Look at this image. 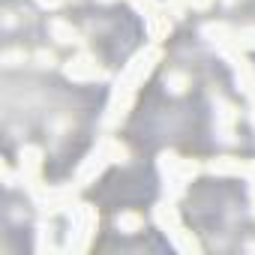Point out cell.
<instances>
[{
	"label": "cell",
	"mask_w": 255,
	"mask_h": 255,
	"mask_svg": "<svg viewBox=\"0 0 255 255\" xmlns=\"http://www.w3.org/2000/svg\"><path fill=\"white\" fill-rule=\"evenodd\" d=\"M18 168H21V180H24V186L30 189V195H36V192L42 189V186H39L42 150H39V147H33V144L21 147V153H18Z\"/></svg>",
	"instance_id": "7"
},
{
	"label": "cell",
	"mask_w": 255,
	"mask_h": 255,
	"mask_svg": "<svg viewBox=\"0 0 255 255\" xmlns=\"http://www.w3.org/2000/svg\"><path fill=\"white\" fill-rule=\"evenodd\" d=\"M141 225H144V219L138 213H120L117 216V228L123 234H135V231H141Z\"/></svg>",
	"instance_id": "12"
},
{
	"label": "cell",
	"mask_w": 255,
	"mask_h": 255,
	"mask_svg": "<svg viewBox=\"0 0 255 255\" xmlns=\"http://www.w3.org/2000/svg\"><path fill=\"white\" fill-rule=\"evenodd\" d=\"M24 51L21 48H9V51H3V66H18V63H24Z\"/></svg>",
	"instance_id": "15"
},
{
	"label": "cell",
	"mask_w": 255,
	"mask_h": 255,
	"mask_svg": "<svg viewBox=\"0 0 255 255\" xmlns=\"http://www.w3.org/2000/svg\"><path fill=\"white\" fill-rule=\"evenodd\" d=\"M132 6L144 15V24H147V36L153 42L165 39L168 30H171V21H168V6H159L156 0H132Z\"/></svg>",
	"instance_id": "6"
},
{
	"label": "cell",
	"mask_w": 255,
	"mask_h": 255,
	"mask_svg": "<svg viewBox=\"0 0 255 255\" xmlns=\"http://www.w3.org/2000/svg\"><path fill=\"white\" fill-rule=\"evenodd\" d=\"M48 33H51V39L60 42V45H75V42H78V30H75L72 24H66L63 18H51V21H48Z\"/></svg>",
	"instance_id": "10"
},
{
	"label": "cell",
	"mask_w": 255,
	"mask_h": 255,
	"mask_svg": "<svg viewBox=\"0 0 255 255\" xmlns=\"http://www.w3.org/2000/svg\"><path fill=\"white\" fill-rule=\"evenodd\" d=\"M210 171L213 174H243L252 180V162H240V159H231V156H222V159H213L210 162Z\"/></svg>",
	"instance_id": "9"
},
{
	"label": "cell",
	"mask_w": 255,
	"mask_h": 255,
	"mask_svg": "<svg viewBox=\"0 0 255 255\" xmlns=\"http://www.w3.org/2000/svg\"><path fill=\"white\" fill-rule=\"evenodd\" d=\"M96 225H99V216L90 204H75L69 210V249L72 252H84L96 234Z\"/></svg>",
	"instance_id": "3"
},
{
	"label": "cell",
	"mask_w": 255,
	"mask_h": 255,
	"mask_svg": "<svg viewBox=\"0 0 255 255\" xmlns=\"http://www.w3.org/2000/svg\"><path fill=\"white\" fill-rule=\"evenodd\" d=\"M159 57H162V51H159V45L153 42V45L141 48L129 63H126V69L120 72V78H117V84H114L108 111H105V126H108V129H111V126H117L126 114H129L138 84H144V78L153 72V66L159 63Z\"/></svg>",
	"instance_id": "1"
},
{
	"label": "cell",
	"mask_w": 255,
	"mask_h": 255,
	"mask_svg": "<svg viewBox=\"0 0 255 255\" xmlns=\"http://www.w3.org/2000/svg\"><path fill=\"white\" fill-rule=\"evenodd\" d=\"M186 3H189L192 9H207V6L213 3V0H186Z\"/></svg>",
	"instance_id": "17"
},
{
	"label": "cell",
	"mask_w": 255,
	"mask_h": 255,
	"mask_svg": "<svg viewBox=\"0 0 255 255\" xmlns=\"http://www.w3.org/2000/svg\"><path fill=\"white\" fill-rule=\"evenodd\" d=\"M126 159V147L120 144V141H114V138H102V144L84 159V165L78 168V174H75V183L78 186H87L93 177H99L102 171H105V165L108 162H123Z\"/></svg>",
	"instance_id": "2"
},
{
	"label": "cell",
	"mask_w": 255,
	"mask_h": 255,
	"mask_svg": "<svg viewBox=\"0 0 255 255\" xmlns=\"http://www.w3.org/2000/svg\"><path fill=\"white\" fill-rule=\"evenodd\" d=\"M165 87H168L171 93H183V90L189 87V78H186L183 72H168V75H165Z\"/></svg>",
	"instance_id": "13"
},
{
	"label": "cell",
	"mask_w": 255,
	"mask_h": 255,
	"mask_svg": "<svg viewBox=\"0 0 255 255\" xmlns=\"http://www.w3.org/2000/svg\"><path fill=\"white\" fill-rule=\"evenodd\" d=\"M159 168H162L165 189H168L171 198L183 195L186 183L198 174V165H195L192 159H180V156H174V153H162V156H159Z\"/></svg>",
	"instance_id": "4"
},
{
	"label": "cell",
	"mask_w": 255,
	"mask_h": 255,
	"mask_svg": "<svg viewBox=\"0 0 255 255\" xmlns=\"http://www.w3.org/2000/svg\"><path fill=\"white\" fill-rule=\"evenodd\" d=\"M216 108H219V111H216V123L225 129V135H222V138H225V141H231V126H234V120L240 117V111H237L231 102H222V99L216 102Z\"/></svg>",
	"instance_id": "11"
},
{
	"label": "cell",
	"mask_w": 255,
	"mask_h": 255,
	"mask_svg": "<svg viewBox=\"0 0 255 255\" xmlns=\"http://www.w3.org/2000/svg\"><path fill=\"white\" fill-rule=\"evenodd\" d=\"M237 45H240V48H255V27L237 30Z\"/></svg>",
	"instance_id": "14"
},
{
	"label": "cell",
	"mask_w": 255,
	"mask_h": 255,
	"mask_svg": "<svg viewBox=\"0 0 255 255\" xmlns=\"http://www.w3.org/2000/svg\"><path fill=\"white\" fill-rule=\"evenodd\" d=\"M153 219H156V225L171 237V243H174L177 249H183V252H198V249H201V246H198V240H195L189 231H183L180 216H177V210H174L171 204H156Z\"/></svg>",
	"instance_id": "5"
},
{
	"label": "cell",
	"mask_w": 255,
	"mask_h": 255,
	"mask_svg": "<svg viewBox=\"0 0 255 255\" xmlns=\"http://www.w3.org/2000/svg\"><path fill=\"white\" fill-rule=\"evenodd\" d=\"M63 72H66V78H72V81H99L105 72H102V66L90 57V54H78V57H72L66 66H63Z\"/></svg>",
	"instance_id": "8"
},
{
	"label": "cell",
	"mask_w": 255,
	"mask_h": 255,
	"mask_svg": "<svg viewBox=\"0 0 255 255\" xmlns=\"http://www.w3.org/2000/svg\"><path fill=\"white\" fill-rule=\"evenodd\" d=\"M249 198H252V213H255V180H252V186H249Z\"/></svg>",
	"instance_id": "19"
},
{
	"label": "cell",
	"mask_w": 255,
	"mask_h": 255,
	"mask_svg": "<svg viewBox=\"0 0 255 255\" xmlns=\"http://www.w3.org/2000/svg\"><path fill=\"white\" fill-rule=\"evenodd\" d=\"M102 3H114V0H102Z\"/></svg>",
	"instance_id": "20"
},
{
	"label": "cell",
	"mask_w": 255,
	"mask_h": 255,
	"mask_svg": "<svg viewBox=\"0 0 255 255\" xmlns=\"http://www.w3.org/2000/svg\"><path fill=\"white\" fill-rule=\"evenodd\" d=\"M36 60H39V66H51L54 63V54L51 51H36Z\"/></svg>",
	"instance_id": "16"
},
{
	"label": "cell",
	"mask_w": 255,
	"mask_h": 255,
	"mask_svg": "<svg viewBox=\"0 0 255 255\" xmlns=\"http://www.w3.org/2000/svg\"><path fill=\"white\" fill-rule=\"evenodd\" d=\"M36 3H39V6H45V9H57L63 0H36Z\"/></svg>",
	"instance_id": "18"
}]
</instances>
